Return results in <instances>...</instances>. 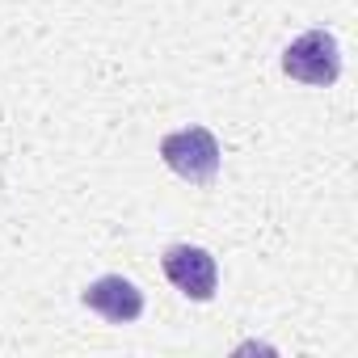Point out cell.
Returning a JSON list of instances; mask_svg holds the SVG:
<instances>
[{
  "mask_svg": "<svg viewBox=\"0 0 358 358\" xmlns=\"http://www.w3.org/2000/svg\"><path fill=\"white\" fill-rule=\"evenodd\" d=\"M160 160H164L177 177H182V182H190V186H211L215 177H220L224 152H220V139H215L207 127L190 122V127L169 131V135L160 139Z\"/></svg>",
  "mask_w": 358,
  "mask_h": 358,
  "instance_id": "6da1fadb",
  "label": "cell"
},
{
  "mask_svg": "<svg viewBox=\"0 0 358 358\" xmlns=\"http://www.w3.org/2000/svg\"><path fill=\"white\" fill-rule=\"evenodd\" d=\"M160 270H164V278L182 291L186 299H194V303L215 299L220 266H215L211 249H203V245H169L160 253Z\"/></svg>",
  "mask_w": 358,
  "mask_h": 358,
  "instance_id": "3957f363",
  "label": "cell"
},
{
  "mask_svg": "<svg viewBox=\"0 0 358 358\" xmlns=\"http://www.w3.org/2000/svg\"><path fill=\"white\" fill-rule=\"evenodd\" d=\"M282 72L299 85L312 89H329L341 76V47L329 30H308L299 34L287 51H282Z\"/></svg>",
  "mask_w": 358,
  "mask_h": 358,
  "instance_id": "7a4b0ae2",
  "label": "cell"
},
{
  "mask_svg": "<svg viewBox=\"0 0 358 358\" xmlns=\"http://www.w3.org/2000/svg\"><path fill=\"white\" fill-rule=\"evenodd\" d=\"M80 303L110 324H135L143 316V291L122 274H101L80 291Z\"/></svg>",
  "mask_w": 358,
  "mask_h": 358,
  "instance_id": "277c9868",
  "label": "cell"
}]
</instances>
